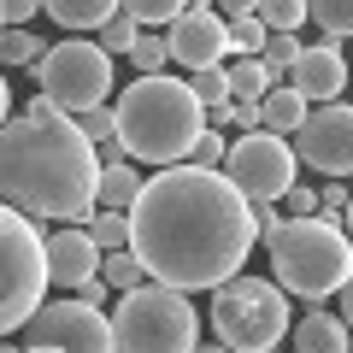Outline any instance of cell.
Instances as JSON below:
<instances>
[{
  "label": "cell",
  "instance_id": "obj_1",
  "mask_svg": "<svg viewBox=\"0 0 353 353\" xmlns=\"http://www.w3.org/2000/svg\"><path fill=\"white\" fill-rule=\"evenodd\" d=\"M253 241H259L253 206L230 189L224 171H194V165L153 171L141 201L130 206V253L148 265L153 283L176 294H218L224 283H236Z\"/></svg>",
  "mask_w": 353,
  "mask_h": 353
},
{
  "label": "cell",
  "instance_id": "obj_2",
  "mask_svg": "<svg viewBox=\"0 0 353 353\" xmlns=\"http://www.w3.org/2000/svg\"><path fill=\"white\" fill-rule=\"evenodd\" d=\"M101 176L106 165L77 130V118L36 124L18 112L0 130V206L24 218L88 224V212H101Z\"/></svg>",
  "mask_w": 353,
  "mask_h": 353
},
{
  "label": "cell",
  "instance_id": "obj_3",
  "mask_svg": "<svg viewBox=\"0 0 353 353\" xmlns=\"http://www.w3.org/2000/svg\"><path fill=\"white\" fill-rule=\"evenodd\" d=\"M118 118V141H124L130 165H159V171H171V165H189L194 141L206 136V106L194 101L189 83H176V77H136V83L118 94L112 106Z\"/></svg>",
  "mask_w": 353,
  "mask_h": 353
},
{
  "label": "cell",
  "instance_id": "obj_4",
  "mask_svg": "<svg viewBox=\"0 0 353 353\" xmlns=\"http://www.w3.org/2000/svg\"><path fill=\"white\" fill-rule=\"evenodd\" d=\"M265 253H271V283L312 306L341 294L353 277V241L336 218H289L277 236H265Z\"/></svg>",
  "mask_w": 353,
  "mask_h": 353
},
{
  "label": "cell",
  "instance_id": "obj_5",
  "mask_svg": "<svg viewBox=\"0 0 353 353\" xmlns=\"http://www.w3.org/2000/svg\"><path fill=\"white\" fill-rule=\"evenodd\" d=\"M48 236L36 230V218L0 206V341L48 306Z\"/></svg>",
  "mask_w": 353,
  "mask_h": 353
},
{
  "label": "cell",
  "instance_id": "obj_6",
  "mask_svg": "<svg viewBox=\"0 0 353 353\" xmlns=\"http://www.w3.org/2000/svg\"><path fill=\"white\" fill-rule=\"evenodd\" d=\"M212 341L230 353H277L289 336V294L271 277H236L212 294Z\"/></svg>",
  "mask_w": 353,
  "mask_h": 353
},
{
  "label": "cell",
  "instance_id": "obj_7",
  "mask_svg": "<svg viewBox=\"0 0 353 353\" xmlns=\"http://www.w3.org/2000/svg\"><path fill=\"white\" fill-rule=\"evenodd\" d=\"M112 336L118 353H194L201 347V312L189 306V294L148 283L112 306Z\"/></svg>",
  "mask_w": 353,
  "mask_h": 353
},
{
  "label": "cell",
  "instance_id": "obj_8",
  "mask_svg": "<svg viewBox=\"0 0 353 353\" xmlns=\"http://www.w3.org/2000/svg\"><path fill=\"white\" fill-rule=\"evenodd\" d=\"M30 77H36V88L65 118L94 112V106H106V94H112V59L101 53V41H83V36L53 41Z\"/></svg>",
  "mask_w": 353,
  "mask_h": 353
},
{
  "label": "cell",
  "instance_id": "obj_9",
  "mask_svg": "<svg viewBox=\"0 0 353 353\" xmlns=\"http://www.w3.org/2000/svg\"><path fill=\"white\" fill-rule=\"evenodd\" d=\"M294 171H301V159H294V141L271 136V130L236 136V141H230V159H224L230 189H236L248 206H277L283 194L294 189Z\"/></svg>",
  "mask_w": 353,
  "mask_h": 353
},
{
  "label": "cell",
  "instance_id": "obj_10",
  "mask_svg": "<svg viewBox=\"0 0 353 353\" xmlns=\"http://www.w3.org/2000/svg\"><path fill=\"white\" fill-rule=\"evenodd\" d=\"M24 347H53V353H118V336H112V318L71 301H48L36 318L24 324Z\"/></svg>",
  "mask_w": 353,
  "mask_h": 353
},
{
  "label": "cell",
  "instance_id": "obj_11",
  "mask_svg": "<svg viewBox=\"0 0 353 353\" xmlns=\"http://www.w3.org/2000/svg\"><path fill=\"white\" fill-rule=\"evenodd\" d=\"M294 159L324 171L330 183L353 176V101H336V106H312L306 130L294 136Z\"/></svg>",
  "mask_w": 353,
  "mask_h": 353
},
{
  "label": "cell",
  "instance_id": "obj_12",
  "mask_svg": "<svg viewBox=\"0 0 353 353\" xmlns=\"http://www.w3.org/2000/svg\"><path fill=\"white\" fill-rule=\"evenodd\" d=\"M165 41H171V65H183L189 77L201 71H218V65L230 59V24L218 6H183V18H176L171 30H165Z\"/></svg>",
  "mask_w": 353,
  "mask_h": 353
},
{
  "label": "cell",
  "instance_id": "obj_13",
  "mask_svg": "<svg viewBox=\"0 0 353 353\" xmlns=\"http://www.w3.org/2000/svg\"><path fill=\"white\" fill-rule=\"evenodd\" d=\"M289 88L301 94L306 106H336L341 88H347V59H341V48L306 41L301 59H294V71H289Z\"/></svg>",
  "mask_w": 353,
  "mask_h": 353
},
{
  "label": "cell",
  "instance_id": "obj_14",
  "mask_svg": "<svg viewBox=\"0 0 353 353\" xmlns=\"http://www.w3.org/2000/svg\"><path fill=\"white\" fill-rule=\"evenodd\" d=\"M101 259L106 253L88 241V230H53L48 236V277L53 289H83V283L101 277Z\"/></svg>",
  "mask_w": 353,
  "mask_h": 353
},
{
  "label": "cell",
  "instance_id": "obj_15",
  "mask_svg": "<svg viewBox=\"0 0 353 353\" xmlns=\"http://www.w3.org/2000/svg\"><path fill=\"white\" fill-rule=\"evenodd\" d=\"M353 330L341 324V312H324L312 306L306 318H294V353H347Z\"/></svg>",
  "mask_w": 353,
  "mask_h": 353
},
{
  "label": "cell",
  "instance_id": "obj_16",
  "mask_svg": "<svg viewBox=\"0 0 353 353\" xmlns=\"http://www.w3.org/2000/svg\"><path fill=\"white\" fill-rule=\"evenodd\" d=\"M306 118H312V106L294 94L289 83H277L271 94L259 101V130H271V136H283V141H294L306 130Z\"/></svg>",
  "mask_w": 353,
  "mask_h": 353
},
{
  "label": "cell",
  "instance_id": "obj_17",
  "mask_svg": "<svg viewBox=\"0 0 353 353\" xmlns=\"http://www.w3.org/2000/svg\"><path fill=\"white\" fill-rule=\"evenodd\" d=\"M141 189H148V176L136 171V165H106V176H101V212H124L130 218V206L141 201Z\"/></svg>",
  "mask_w": 353,
  "mask_h": 353
},
{
  "label": "cell",
  "instance_id": "obj_18",
  "mask_svg": "<svg viewBox=\"0 0 353 353\" xmlns=\"http://www.w3.org/2000/svg\"><path fill=\"white\" fill-rule=\"evenodd\" d=\"M224 71H230V101L236 106H259L265 94L277 88V77L265 71V59H230Z\"/></svg>",
  "mask_w": 353,
  "mask_h": 353
},
{
  "label": "cell",
  "instance_id": "obj_19",
  "mask_svg": "<svg viewBox=\"0 0 353 353\" xmlns=\"http://www.w3.org/2000/svg\"><path fill=\"white\" fill-rule=\"evenodd\" d=\"M48 18L59 30H106L118 18V6H112V0H53Z\"/></svg>",
  "mask_w": 353,
  "mask_h": 353
},
{
  "label": "cell",
  "instance_id": "obj_20",
  "mask_svg": "<svg viewBox=\"0 0 353 353\" xmlns=\"http://www.w3.org/2000/svg\"><path fill=\"white\" fill-rule=\"evenodd\" d=\"M101 277H106V289H112L118 301H124V294H136V289H148V283H153V277H148V265H141V259H136L130 248H124V253H106V259H101Z\"/></svg>",
  "mask_w": 353,
  "mask_h": 353
},
{
  "label": "cell",
  "instance_id": "obj_21",
  "mask_svg": "<svg viewBox=\"0 0 353 353\" xmlns=\"http://www.w3.org/2000/svg\"><path fill=\"white\" fill-rule=\"evenodd\" d=\"M253 12H259V24L271 30V36H294V30L312 18V6H306V0H259Z\"/></svg>",
  "mask_w": 353,
  "mask_h": 353
},
{
  "label": "cell",
  "instance_id": "obj_22",
  "mask_svg": "<svg viewBox=\"0 0 353 353\" xmlns=\"http://www.w3.org/2000/svg\"><path fill=\"white\" fill-rule=\"evenodd\" d=\"M312 24L324 30L330 48H341L353 36V0H312Z\"/></svg>",
  "mask_w": 353,
  "mask_h": 353
},
{
  "label": "cell",
  "instance_id": "obj_23",
  "mask_svg": "<svg viewBox=\"0 0 353 353\" xmlns=\"http://www.w3.org/2000/svg\"><path fill=\"white\" fill-rule=\"evenodd\" d=\"M41 53H48L41 36H30V30H6V36H0V71H12V65H30V71H36Z\"/></svg>",
  "mask_w": 353,
  "mask_h": 353
},
{
  "label": "cell",
  "instance_id": "obj_24",
  "mask_svg": "<svg viewBox=\"0 0 353 353\" xmlns=\"http://www.w3.org/2000/svg\"><path fill=\"white\" fill-rule=\"evenodd\" d=\"M88 241L101 253H124L130 248V218L124 212H88Z\"/></svg>",
  "mask_w": 353,
  "mask_h": 353
},
{
  "label": "cell",
  "instance_id": "obj_25",
  "mask_svg": "<svg viewBox=\"0 0 353 353\" xmlns=\"http://www.w3.org/2000/svg\"><path fill=\"white\" fill-rule=\"evenodd\" d=\"M265 41H271V30L259 24V12L236 18V24H230V59H259V53H265Z\"/></svg>",
  "mask_w": 353,
  "mask_h": 353
},
{
  "label": "cell",
  "instance_id": "obj_26",
  "mask_svg": "<svg viewBox=\"0 0 353 353\" xmlns=\"http://www.w3.org/2000/svg\"><path fill=\"white\" fill-rule=\"evenodd\" d=\"M130 65H136V77H165V65H171V41L153 36V30H141L136 53H130Z\"/></svg>",
  "mask_w": 353,
  "mask_h": 353
},
{
  "label": "cell",
  "instance_id": "obj_27",
  "mask_svg": "<svg viewBox=\"0 0 353 353\" xmlns=\"http://www.w3.org/2000/svg\"><path fill=\"white\" fill-rule=\"evenodd\" d=\"M124 12L136 18L141 30H171L183 18V0H124Z\"/></svg>",
  "mask_w": 353,
  "mask_h": 353
},
{
  "label": "cell",
  "instance_id": "obj_28",
  "mask_svg": "<svg viewBox=\"0 0 353 353\" xmlns=\"http://www.w3.org/2000/svg\"><path fill=\"white\" fill-rule=\"evenodd\" d=\"M94 41H101V53H106V59H112V53H136V41H141V24L124 12V6H118V18H112V24H106Z\"/></svg>",
  "mask_w": 353,
  "mask_h": 353
},
{
  "label": "cell",
  "instance_id": "obj_29",
  "mask_svg": "<svg viewBox=\"0 0 353 353\" xmlns=\"http://www.w3.org/2000/svg\"><path fill=\"white\" fill-rule=\"evenodd\" d=\"M301 48H306V41H294V36H271L259 59H265V71L277 77V83H289V71H294V59H301Z\"/></svg>",
  "mask_w": 353,
  "mask_h": 353
},
{
  "label": "cell",
  "instance_id": "obj_30",
  "mask_svg": "<svg viewBox=\"0 0 353 353\" xmlns=\"http://www.w3.org/2000/svg\"><path fill=\"white\" fill-rule=\"evenodd\" d=\"M189 88H194V101H201L206 112L230 106V71H224V65H218V71H201V77H189Z\"/></svg>",
  "mask_w": 353,
  "mask_h": 353
},
{
  "label": "cell",
  "instance_id": "obj_31",
  "mask_svg": "<svg viewBox=\"0 0 353 353\" xmlns=\"http://www.w3.org/2000/svg\"><path fill=\"white\" fill-rule=\"evenodd\" d=\"M224 159H230V141L218 136V130H206V136L194 141V153H189L194 171H224Z\"/></svg>",
  "mask_w": 353,
  "mask_h": 353
},
{
  "label": "cell",
  "instance_id": "obj_32",
  "mask_svg": "<svg viewBox=\"0 0 353 353\" xmlns=\"http://www.w3.org/2000/svg\"><path fill=\"white\" fill-rule=\"evenodd\" d=\"M347 206H353V189H347V183H324V189H318V218H336V224H341Z\"/></svg>",
  "mask_w": 353,
  "mask_h": 353
},
{
  "label": "cell",
  "instance_id": "obj_33",
  "mask_svg": "<svg viewBox=\"0 0 353 353\" xmlns=\"http://www.w3.org/2000/svg\"><path fill=\"white\" fill-rule=\"evenodd\" d=\"M283 218H318V189H301V183H294V189L283 194Z\"/></svg>",
  "mask_w": 353,
  "mask_h": 353
},
{
  "label": "cell",
  "instance_id": "obj_34",
  "mask_svg": "<svg viewBox=\"0 0 353 353\" xmlns=\"http://www.w3.org/2000/svg\"><path fill=\"white\" fill-rule=\"evenodd\" d=\"M36 12H41L36 0H0V24H6V30H30Z\"/></svg>",
  "mask_w": 353,
  "mask_h": 353
},
{
  "label": "cell",
  "instance_id": "obj_35",
  "mask_svg": "<svg viewBox=\"0 0 353 353\" xmlns=\"http://www.w3.org/2000/svg\"><path fill=\"white\" fill-rule=\"evenodd\" d=\"M106 294H112V289H106V277H94V283H83V289H77V301L94 306V312H106Z\"/></svg>",
  "mask_w": 353,
  "mask_h": 353
},
{
  "label": "cell",
  "instance_id": "obj_36",
  "mask_svg": "<svg viewBox=\"0 0 353 353\" xmlns=\"http://www.w3.org/2000/svg\"><path fill=\"white\" fill-rule=\"evenodd\" d=\"M12 124V83H6V71H0V130Z\"/></svg>",
  "mask_w": 353,
  "mask_h": 353
},
{
  "label": "cell",
  "instance_id": "obj_37",
  "mask_svg": "<svg viewBox=\"0 0 353 353\" xmlns=\"http://www.w3.org/2000/svg\"><path fill=\"white\" fill-rule=\"evenodd\" d=\"M341 324L353 330V277H347V289H341Z\"/></svg>",
  "mask_w": 353,
  "mask_h": 353
},
{
  "label": "cell",
  "instance_id": "obj_38",
  "mask_svg": "<svg viewBox=\"0 0 353 353\" xmlns=\"http://www.w3.org/2000/svg\"><path fill=\"white\" fill-rule=\"evenodd\" d=\"M194 353H230V347H218V341H201V347H194Z\"/></svg>",
  "mask_w": 353,
  "mask_h": 353
},
{
  "label": "cell",
  "instance_id": "obj_39",
  "mask_svg": "<svg viewBox=\"0 0 353 353\" xmlns=\"http://www.w3.org/2000/svg\"><path fill=\"white\" fill-rule=\"evenodd\" d=\"M0 353H24V347H12V341H0Z\"/></svg>",
  "mask_w": 353,
  "mask_h": 353
},
{
  "label": "cell",
  "instance_id": "obj_40",
  "mask_svg": "<svg viewBox=\"0 0 353 353\" xmlns=\"http://www.w3.org/2000/svg\"><path fill=\"white\" fill-rule=\"evenodd\" d=\"M347 241H353V206H347Z\"/></svg>",
  "mask_w": 353,
  "mask_h": 353
},
{
  "label": "cell",
  "instance_id": "obj_41",
  "mask_svg": "<svg viewBox=\"0 0 353 353\" xmlns=\"http://www.w3.org/2000/svg\"><path fill=\"white\" fill-rule=\"evenodd\" d=\"M24 353H53V347H24Z\"/></svg>",
  "mask_w": 353,
  "mask_h": 353
},
{
  "label": "cell",
  "instance_id": "obj_42",
  "mask_svg": "<svg viewBox=\"0 0 353 353\" xmlns=\"http://www.w3.org/2000/svg\"><path fill=\"white\" fill-rule=\"evenodd\" d=\"M0 36H6V24H0Z\"/></svg>",
  "mask_w": 353,
  "mask_h": 353
},
{
  "label": "cell",
  "instance_id": "obj_43",
  "mask_svg": "<svg viewBox=\"0 0 353 353\" xmlns=\"http://www.w3.org/2000/svg\"><path fill=\"white\" fill-rule=\"evenodd\" d=\"M347 353H353V341H347Z\"/></svg>",
  "mask_w": 353,
  "mask_h": 353
},
{
  "label": "cell",
  "instance_id": "obj_44",
  "mask_svg": "<svg viewBox=\"0 0 353 353\" xmlns=\"http://www.w3.org/2000/svg\"><path fill=\"white\" fill-rule=\"evenodd\" d=\"M277 353H283V347H277Z\"/></svg>",
  "mask_w": 353,
  "mask_h": 353
}]
</instances>
